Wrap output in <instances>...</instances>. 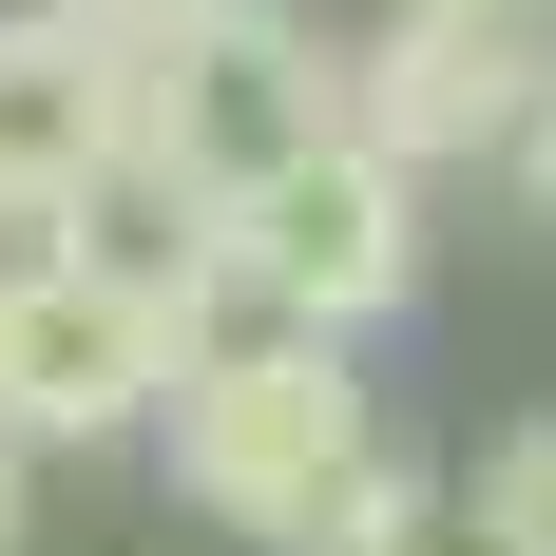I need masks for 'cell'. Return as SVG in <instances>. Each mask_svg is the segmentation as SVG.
<instances>
[{
	"label": "cell",
	"mask_w": 556,
	"mask_h": 556,
	"mask_svg": "<svg viewBox=\"0 0 556 556\" xmlns=\"http://www.w3.org/2000/svg\"><path fill=\"white\" fill-rule=\"evenodd\" d=\"M365 384H345V327H250L173 384V480H192V518H230V538H269V556H307L327 538V500L365 480Z\"/></svg>",
	"instance_id": "6da1fadb"
},
{
	"label": "cell",
	"mask_w": 556,
	"mask_h": 556,
	"mask_svg": "<svg viewBox=\"0 0 556 556\" xmlns=\"http://www.w3.org/2000/svg\"><path fill=\"white\" fill-rule=\"evenodd\" d=\"M192 365H212V327H192L173 288H135L115 250H77V230H0V442L20 460L154 422Z\"/></svg>",
	"instance_id": "7a4b0ae2"
},
{
	"label": "cell",
	"mask_w": 556,
	"mask_h": 556,
	"mask_svg": "<svg viewBox=\"0 0 556 556\" xmlns=\"http://www.w3.org/2000/svg\"><path fill=\"white\" fill-rule=\"evenodd\" d=\"M345 135V58L307 39V20H288V0H192V20H173L154 39V135H135V154L173 173V192H269L288 154H327Z\"/></svg>",
	"instance_id": "3957f363"
},
{
	"label": "cell",
	"mask_w": 556,
	"mask_h": 556,
	"mask_svg": "<svg viewBox=\"0 0 556 556\" xmlns=\"http://www.w3.org/2000/svg\"><path fill=\"white\" fill-rule=\"evenodd\" d=\"M230 288L269 307V327H384L403 288H422V173L345 115L327 154H288L269 192H230Z\"/></svg>",
	"instance_id": "277c9868"
},
{
	"label": "cell",
	"mask_w": 556,
	"mask_h": 556,
	"mask_svg": "<svg viewBox=\"0 0 556 556\" xmlns=\"http://www.w3.org/2000/svg\"><path fill=\"white\" fill-rule=\"evenodd\" d=\"M154 135V39L97 0H0V230H77Z\"/></svg>",
	"instance_id": "5b68a950"
},
{
	"label": "cell",
	"mask_w": 556,
	"mask_h": 556,
	"mask_svg": "<svg viewBox=\"0 0 556 556\" xmlns=\"http://www.w3.org/2000/svg\"><path fill=\"white\" fill-rule=\"evenodd\" d=\"M538 97H556V20H518V0H403L384 39L345 58V115L403 173H460V154L500 173L538 135Z\"/></svg>",
	"instance_id": "8992f818"
},
{
	"label": "cell",
	"mask_w": 556,
	"mask_h": 556,
	"mask_svg": "<svg viewBox=\"0 0 556 556\" xmlns=\"http://www.w3.org/2000/svg\"><path fill=\"white\" fill-rule=\"evenodd\" d=\"M422 538H442V480H422V460H365V480L327 500V538H307V556H422Z\"/></svg>",
	"instance_id": "52a82bcc"
},
{
	"label": "cell",
	"mask_w": 556,
	"mask_h": 556,
	"mask_svg": "<svg viewBox=\"0 0 556 556\" xmlns=\"http://www.w3.org/2000/svg\"><path fill=\"white\" fill-rule=\"evenodd\" d=\"M480 556H556V422H518L480 460Z\"/></svg>",
	"instance_id": "ba28073f"
},
{
	"label": "cell",
	"mask_w": 556,
	"mask_h": 556,
	"mask_svg": "<svg viewBox=\"0 0 556 556\" xmlns=\"http://www.w3.org/2000/svg\"><path fill=\"white\" fill-rule=\"evenodd\" d=\"M500 192H518V212L556 230V97H538V135H518V154H500Z\"/></svg>",
	"instance_id": "9c48e42d"
},
{
	"label": "cell",
	"mask_w": 556,
	"mask_h": 556,
	"mask_svg": "<svg viewBox=\"0 0 556 556\" xmlns=\"http://www.w3.org/2000/svg\"><path fill=\"white\" fill-rule=\"evenodd\" d=\"M97 20H135V39H173V20H192V0H97Z\"/></svg>",
	"instance_id": "30bf717a"
},
{
	"label": "cell",
	"mask_w": 556,
	"mask_h": 556,
	"mask_svg": "<svg viewBox=\"0 0 556 556\" xmlns=\"http://www.w3.org/2000/svg\"><path fill=\"white\" fill-rule=\"evenodd\" d=\"M0 556H20V442H0Z\"/></svg>",
	"instance_id": "8fae6325"
},
{
	"label": "cell",
	"mask_w": 556,
	"mask_h": 556,
	"mask_svg": "<svg viewBox=\"0 0 556 556\" xmlns=\"http://www.w3.org/2000/svg\"><path fill=\"white\" fill-rule=\"evenodd\" d=\"M518 20H556V0H518Z\"/></svg>",
	"instance_id": "7c38bea8"
}]
</instances>
